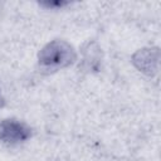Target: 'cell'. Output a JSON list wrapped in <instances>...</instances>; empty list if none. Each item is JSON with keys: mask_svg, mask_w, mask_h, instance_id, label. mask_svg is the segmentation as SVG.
<instances>
[{"mask_svg": "<svg viewBox=\"0 0 161 161\" xmlns=\"http://www.w3.org/2000/svg\"><path fill=\"white\" fill-rule=\"evenodd\" d=\"M31 136L30 127L19 119L6 118L0 122V140L8 145H16Z\"/></svg>", "mask_w": 161, "mask_h": 161, "instance_id": "7a4b0ae2", "label": "cell"}, {"mask_svg": "<svg viewBox=\"0 0 161 161\" xmlns=\"http://www.w3.org/2000/svg\"><path fill=\"white\" fill-rule=\"evenodd\" d=\"M42 5L48 6V8H53V6H63V5H67V3H64V1H58V3H42Z\"/></svg>", "mask_w": 161, "mask_h": 161, "instance_id": "277c9868", "label": "cell"}, {"mask_svg": "<svg viewBox=\"0 0 161 161\" xmlns=\"http://www.w3.org/2000/svg\"><path fill=\"white\" fill-rule=\"evenodd\" d=\"M77 59L74 48L65 40L55 39L47 43L38 54V62L47 70H58L73 64Z\"/></svg>", "mask_w": 161, "mask_h": 161, "instance_id": "6da1fadb", "label": "cell"}, {"mask_svg": "<svg viewBox=\"0 0 161 161\" xmlns=\"http://www.w3.org/2000/svg\"><path fill=\"white\" fill-rule=\"evenodd\" d=\"M158 59V48H143L137 50L132 55V63L135 64V67L147 75H152L157 72Z\"/></svg>", "mask_w": 161, "mask_h": 161, "instance_id": "3957f363", "label": "cell"}, {"mask_svg": "<svg viewBox=\"0 0 161 161\" xmlns=\"http://www.w3.org/2000/svg\"><path fill=\"white\" fill-rule=\"evenodd\" d=\"M1 91V89H0ZM4 103H5V101H4V98H3V96H1V92H0V108L4 106Z\"/></svg>", "mask_w": 161, "mask_h": 161, "instance_id": "5b68a950", "label": "cell"}]
</instances>
